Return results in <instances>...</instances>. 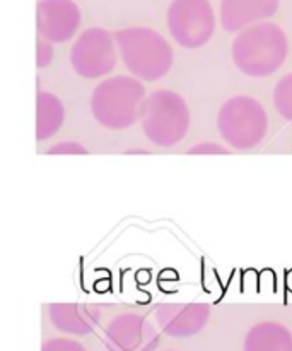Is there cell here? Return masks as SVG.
Wrapping results in <instances>:
<instances>
[{
    "label": "cell",
    "mask_w": 292,
    "mask_h": 351,
    "mask_svg": "<svg viewBox=\"0 0 292 351\" xmlns=\"http://www.w3.org/2000/svg\"><path fill=\"white\" fill-rule=\"evenodd\" d=\"M287 55V34L279 24L269 21L239 31L231 47V57L238 71L253 79L276 74L286 64Z\"/></svg>",
    "instance_id": "6da1fadb"
},
{
    "label": "cell",
    "mask_w": 292,
    "mask_h": 351,
    "mask_svg": "<svg viewBox=\"0 0 292 351\" xmlns=\"http://www.w3.org/2000/svg\"><path fill=\"white\" fill-rule=\"evenodd\" d=\"M115 41L125 67L140 81H159L173 67V48L156 29L130 26L116 31Z\"/></svg>",
    "instance_id": "7a4b0ae2"
},
{
    "label": "cell",
    "mask_w": 292,
    "mask_h": 351,
    "mask_svg": "<svg viewBox=\"0 0 292 351\" xmlns=\"http://www.w3.org/2000/svg\"><path fill=\"white\" fill-rule=\"evenodd\" d=\"M147 93L142 81L132 74H118L99 81L91 96V113L99 125L123 130L139 120Z\"/></svg>",
    "instance_id": "3957f363"
},
{
    "label": "cell",
    "mask_w": 292,
    "mask_h": 351,
    "mask_svg": "<svg viewBox=\"0 0 292 351\" xmlns=\"http://www.w3.org/2000/svg\"><path fill=\"white\" fill-rule=\"evenodd\" d=\"M139 122L147 141L170 149L187 137L191 115L183 96L171 89H156L144 99Z\"/></svg>",
    "instance_id": "277c9868"
},
{
    "label": "cell",
    "mask_w": 292,
    "mask_h": 351,
    "mask_svg": "<svg viewBox=\"0 0 292 351\" xmlns=\"http://www.w3.org/2000/svg\"><path fill=\"white\" fill-rule=\"evenodd\" d=\"M217 129L224 143L233 149H255L265 139L269 115L253 96L235 95L226 99L219 110Z\"/></svg>",
    "instance_id": "5b68a950"
},
{
    "label": "cell",
    "mask_w": 292,
    "mask_h": 351,
    "mask_svg": "<svg viewBox=\"0 0 292 351\" xmlns=\"http://www.w3.org/2000/svg\"><path fill=\"white\" fill-rule=\"evenodd\" d=\"M166 24L180 47L195 50L211 41L215 16L209 0H173L168 9Z\"/></svg>",
    "instance_id": "8992f818"
},
{
    "label": "cell",
    "mask_w": 292,
    "mask_h": 351,
    "mask_svg": "<svg viewBox=\"0 0 292 351\" xmlns=\"http://www.w3.org/2000/svg\"><path fill=\"white\" fill-rule=\"evenodd\" d=\"M116 53L115 34L105 27H89L72 45L70 65L84 79H106L116 67Z\"/></svg>",
    "instance_id": "52a82bcc"
},
{
    "label": "cell",
    "mask_w": 292,
    "mask_h": 351,
    "mask_svg": "<svg viewBox=\"0 0 292 351\" xmlns=\"http://www.w3.org/2000/svg\"><path fill=\"white\" fill-rule=\"evenodd\" d=\"M103 339L108 351H156L161 336L142 314L125 312L108 322Z\"/></svg>",
    "instance_id": "ba28073f"
},
{
    "label": "cell",
    "mask_w": 292,
    "mask_h": 351,
    "mask_svg": "<svg viewBox=\"0 0 292 351\" xmlns=\"http://www.w3.org/2000/svg\"><path fill=\"white\" fill-rule=\"evenodd\" d=\"M81 9L72 0H40L36 3L38 36L50 43L72 40L81 26Z\"/></svg>",
    "instance_id": "9c48e42d"
},
{
    "label": "cell",
    "mask_w": 292,
    "mask_h": 351,
    "mask_svg": "<svg viewBox=\"0 0 292 351\" xmlns=\"http://www.w3.org/2000/svg\"><path fill=\"white\" fill-rule=\"evenodd\" d=\"M154 315L164 335L171 338H191L209 324L211 305L161 304L154 311Z\"/></svg>",
    "instance_id": "30bf717a"
},
{
    "label": "cell",
    "mask_w": 292,
    "mask_h": 351,
    "mask_svg": "<svg viewBox=\"0 0 292 351\" xmlns=\"http://www.w3.org/2000/svg\"><path fill=\"white\" fill-rule=\"evenodd\" d=\"M279 9V0H221V26L228 33H238L253 24L263 23Z\"/></svg>",
    "instance_id": "8fae6325"
},
{
    "label": "cell",
    "mask_w": 292,
    "mask_h": 351,
    "mask_svg": "<svg viewBox=\"0 0 292 351\" xmlns=\"http://www.w3.org/2000/svg\"><path fill=\"white\" fill-rule=\"evenodd\" d=\"M50 322L60 332L72 336L91 335L99 324V308L94 305L81 304H51L48 305Z\"/></svg>",
    "instance_id": "7c38bea8"
},
{
    "label": "cell",
    "mask_w": 292,
    "mask_h": 351,
    "mask_svg": "<svg viewBox=\"0 0 292 351\" xmlns=\"http://www.w3.org/2000/svg\"><path fill=\"white\" fill-rule=\"evenodd\" d=\"M243 351H292V332L276 321H262L246 332Z\"/></svg>",
    "instance_id": "4fadbf2b"
},
{
    "label": "cell",
    "mask_w": 292,
    "mask_h": 351,
    "mask_svg": "<svg viewBox=\"0 0 292 351\" xmlns=\"http://www.w3.org/2000/svg\"><path fill=\"white\" fill-rule=\"evenodd\" d=\"M65 122L64 103L53 93L40 91L36 96V141H47Z\"/></svg>",
    "instance_id": "5bb4252c"
},
{
    "label": "cell",
    "mask_w": 292,
    "mask_h": 351,
    "mask_svg": "<svg viewBox=\"0 0 292 351\" xmlns=\"http://www.w3.org/2000/svg\"><path fill=\"white\" fill-rule=\"evenodd\" d=\"M274 106L284 120L292 123V72L286 74L274 88Z\"/></svg>",
    "instance_id": "9a60e30c"
},
{
    "label": "cell",
    "mask_w": 292,
    "mask_h": 351,
    "mask_svg": "<svg viewBox=\"0 0 292 351\" xmlns=\"http://www.w3.org/2000/svg\"><path fill=\"white\" fill-rule=\"evenodd\" d=\"M41 351H88L81 343L68 338H51L43 343Z\"/></svg>",
    "instance_id": "2e32d148"
},
{
    "label": "cell",
    "mask_w": 292,
    "mask_h": 351,
    "mask_svg": "<svg viewBox=\"0 0 292 351\" xmlns=\"http://www.w3.org/2000/svg\"><path fill=\"white\" fill-rule=\"evenodd\" d=\"M53 60V43L38 36L36 41V67L44 69Z\"/></svg>",
    "instance_id": "e0dca14e"
},
{
    "label": "cell",
    "mask_w": 292,
    "mask_h": 351,
    "mask_svg": "<svg viewBox=\"0 0 292 351\" xmlns=\"http://www.w3.org/2000/svg\"><path fill=\"white\" fill-rule=\"evenodd\" d=\"M48 154H88L82 144L74 143V141H64V143H57L47 151Z\"/></svg>",
    "instance_id": "ac0fdd59"
},
{
    "label": "cell",
    "mask_w": 292,
    "mask_h": 351,
    "mask_svg": "<svg viewBox=\"0 0 292 351\" xmlns=\"http://www.w3.org/2000/svg\"><path fill=\"white\" fill-rule=\"evenodd\" d=\"M187 153L188 154H228L229 151L226 149L224 146H221L219 143L207 141V143L195 144V146H191Z\"/></svg>",
    "instance_id": "d6986e66"
},
{
    "label": "cell",
    "mask_w": 292,
    "mask_h": 351,
    "mask_svg": "<svg viewBox=\"0 0 292 351\" xmlns=\"http://www.w3.org/2000/svg\"><path fill=\"white\" fill-rule=\"evenodd\" d=\"M168 351H174V350H168Z\"/></svg>",
    "instance_id": "ffe728a7"
}]
</instances>
